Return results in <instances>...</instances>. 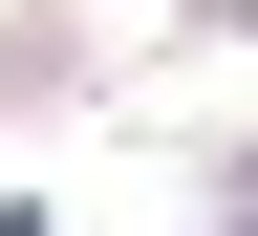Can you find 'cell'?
I'll list each match as a JSON object with an SVG mask.
<instances>
[{
  "label": "cell",
  "instance_id": "cell-1",
  "mask_svg": "<svg viewBox=\"0 0 258 236\" xmlns=\"http://www.w3.org/2000/svg\"><path fill=\"white\" fill-rule=\"evenodd\" d=\"M0 236H43V215H0Z\"/></svg>",
  "mask_w": 258,
  "mask_h": 236
}]
</instances>
